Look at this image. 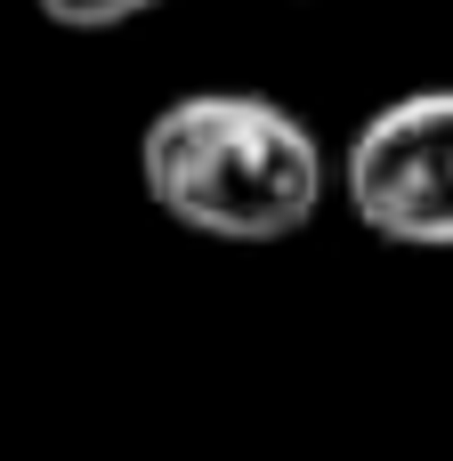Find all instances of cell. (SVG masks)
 Segmentation results:
<instances>
[{"label":"cell","mask_w":453,"mask_h":461,"mask_svg":"<svg viewBox=\"0 0 453 461\" xmlns=\"http://www.w3.org/2000/svg\"><path fill=\"white\" fill-rule=\"evenodd\" d=\"M138 178L154 211L211 243H284L324 203V146L259 89H195L146 122Z\"/></svg>","instance_id":"cell-1"},{"label":"cell","mask_w":453,"mask_h":461,"mask_svg":"<svg viewBox=\"0 0 453 461\" xmlns=\"http://www.w3.org/2000/svg\"><path fill=\"white\" fill-rule=\"evenodd\" d=\"M349 211L405 251H453V89L389 97L340 154Z\"/></svg>","instance_id":"cell-2"},{"label":"cell","mask_w":453,"mask_h":461,"mask_svg":"<svg viewBox=\"0 0 453 461\" xmlns=\"http://www.w3.org/2000/svg\"><path fill=\"white\" fill-rule=\"evenodd\" d=\"M146 8H162V0H41V16L49 24H73V32H105V24H130Z\"/></svg>","instance_id":"cell-3"}]
</instances>
